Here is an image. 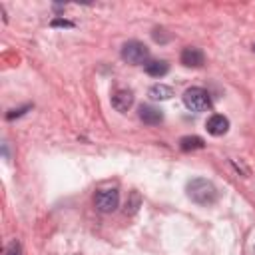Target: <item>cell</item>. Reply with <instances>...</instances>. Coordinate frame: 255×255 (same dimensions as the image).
Listing matches in <instances>:
<instances>
[{"instance_id":"18","label":"cell","mask_w":255,"mask_h":255,"mask_svg":"<svg viewBox=\"0 0 255 255\" xmlns=\"http://www.w3.org/2000/svg\"><path fill=\"white\" fill-rule=\"evenodd\" d=\"M253 255H255V251H253Z\"/></svg>"},{"instance_id":"11","label":"cell","mask_w":255,"mask_h":255,"mask_svg":"<svg viewBox=\"0 0 255 255\" xmlns=\"http://www.w3.org/2000/svg\"><path fill=\"white\" fill-rule=\"evenodd\" d=\"M179 147L183 151H193V149H203L205 147V141L199 137V135H183L179 139Z\"/></svg>"},{"instance_id":"14","label":"cell","mask_w":255,"mask_h":255,"mask_svg":"<svg viewBox=\"0 0 255 255\" xmlns=\"http://www.w3.org/2000/svg\"><path fill=\"white\" fill-rule=\"evenodd\" d=\"M28 110H32V106H24V108H18V110H10V112L6 114V120L10 122V120H14V118H20V116H24Z\"/></svg>"},{"instance_id":"15","label":"cell","mask_w":255,"mask_h":255,"mask_svg":"<svg viewBox=\"0 0 255 255\" xmlns=\"http://www.w3.org/2000/svg\"><path fill=\"white\" fill-rule=\"evenodd\" d=\"M20 253H22V247H20V243L16 239L10 241L8 247H6V251H4V255H20Z\"/></svg>"},{"instance_id":"13","label":"cell","mask_w":255,"mask_h":255,"mask_svg":"<svg viewBox=\"0 0 255 255\" xmlns=\"http://www.w3.org/2000/svg\"><path fill=\"white\" fill-rule=\"evenodd\" d=\"M50 26H52V28H74V22H70V20H66V18H54V20L50 22Z\"/></svg>"},{"instance_id":"7","label":"cell","mask_w":255,"mask_h":255,"mask_svg":"<svg viewBox=\"0 0 255 255\" xmlns=\"http://www.w3.org/2000/svg\"><path fill=\"white\" fill-rule=\"evenodd\" d=\"M133 106V94L129 90H118L114 96H112V108L120 114L128 112L129 108Z\"/></svg>"},{"instance_id":"1","label":"cell","mask_w":255,"mask_h":255,"mask_svg":"<svg viewBox=\"0 0 255 255\" xmlns=\"http://www.w3.org/2000/svg\"><path fill=\"white\" fill-rule=\"evenodd\" d=\"M187 197L197 205H211L217 201V189L209 179L195 177L187 183Z\"/></svg>"},{"instance_id":"8","label":"cell","mask_w":255,"mask_h":255,"mask_svg":"<svg viewBox=\"0 0 255 255\" xmlns=\"http://www.w3.org/2000/svg\"><path fill=\"white\" fill-rule=\"evenodd\" d=\"M205 129H207L211 135H223V133H227V129H229V120H227L225 116L215 114V116H211V118L207 120Z\"/></svg>"},{"instance_id":"16","label":"cell","mask_w":255,"mask_h":255,"mask_svg":"<svg viewBox=\"0 0 255 255\" xmlns=\"http://www.w3.org/2000/svg\"><path fill=\"white\" fill-rule=\"evenodd\" d=\"M163 32H165L163 28H155V30H153V34H151V36H153V40H155V42H159V44H165L171 36H165Z\"/></svg>"},{"instance_id":"2","label":"cell","mask_w":255,"mask_h":255,"mask_svg":"<svg viewBox=\"0 0 255 255\" xmlns=\"http://www.w3.org/2000/svg\"><path fill=\"white\" fill-rule=\"evenodd\" d=\"M147 56H149V50L139 40H129V42H126L122 46V60L131 64V66L147 64Z\"/></svg>"},{"instance_id":"5","label":"cell","mask_w":255,"mask_h":255,"mask_svg":"<svg viewBox=\"0 0 255 255\" xmlns=\"http://www.w3.org/2000/svg\"><path fill=\"white\" fill-rule=\"evenodd\" d=\"M179 60H181V64L185 68H201L205 64V54L197 46H185L181 56H179Z\"/></svg>"},{"instance_id":"10","label":"cell","mask_w":255,"mask_h":255,"mask_svg":"<svg viewBox=\"0 0 255 255\" xmlns=\"http://www.w3.org/2000/svg\"><path fill=\"white\" fill-rule=\"evenodd\" d=\"M147 96L151 98V100H159V102H163V100H169L171 96H173V90L169 88V86H165V84H155V86H151L149 90H147Z\"/></svg>"},{"instance_id":"3","label":"cell","mask_w":255,"mask_h":255,"mask_svg":"<svg viewBox=\"0 0 255 255\" xmlns=\"http://www.w3.org/2000/svg\"><path fill=\"white\" fill-rule=\"evenodd\" d=\"M183 104L187 110L191 112H207L211 108V100H209V94L203 90V88H189L183 92Z\"/></svg>"},{"instance_id":"17","label":"cell","mask_w":255,"mask_h":255,"mask_svg":"<svg viewBox=\"0 0 255 255\" xmlns=\"http://www.w3.org/2000/svg\"><path fill=\"white\" fill-rule=\"evenodd\" d=\"M54 10L60 12V10H64V6H62V4H54Z\"/></svg>"},{"instance_id":"4","label":"cell","mask_w":255,"mask_h":255,"mask_svg":"<svg viewBox=\"0 0 255 255\" xmlns=\"http://www.w3.org/2000/svg\"><path fill=\"white\" fill-rule=\"evenodd\" d=\"M94 203H96V209L98 211L112 213L120 205V193H118V189H102V191L96 193Z\"/></svg>"},{"instance_id":"6","label":"cell","mask_w":255,"mask_h":255,"mask_svg":"<svg viewBox=\"0 0 255 255\" xmlns=\"http://www.w3.org/2000/svg\"><path fill=\"white\" fill-rule=\"evenodd\" d=\"M137 116H139V120H141L143 124H147V126H157V124L163 122V112H161L159 108L149 106V104H141L139 110H137Z\"/></svg>"},{"instance_id":"12","label":"cell","mask_w":255,"mask_h":255,"mask_svg":"<svg viewBox=\"0 0 255 255\" xmlns=\"http://www.w3.org/2000/svg\"><path fill=\"white\" fill-rule=\"evenodd\" d=\"M139 205H141L139 193H137V191H131V193H129V199H128V203H126V215H133V213L139 209Z\"/></svg>"},{"instance_id":"9","label":"cell","mask_w":255,"mask_h":255,"mask_svg":"<svg viewBox=\"0 0 255 255\" xmlns=\"http://www.w3.org/2000/svg\"><path fill=\"white\" fill-rule=\"evenodd\" d=\"M145 72L149 76H153V78H161V76H165L169 72V64L165 60H149L145 64Z\"/></svg>"}]
</instances>
